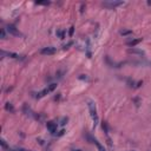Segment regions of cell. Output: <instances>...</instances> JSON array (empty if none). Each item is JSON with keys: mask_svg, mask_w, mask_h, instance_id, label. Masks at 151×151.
<instances>
[{"mask_svg": "<svg viewBox=\"0 0 151 151\" xmlns=\"http://www.w3.org/2000/svg\"><path fill=\"white\" fill-rule=\"evenodd\" d=\"M87 106H89V111H90V115L92 117V121H93V126L96 128L99 123V118H98V113H97V109H96V104L92 100H87Z\"/></svg>", "mask_w": 151, "mask_h": 151, "instance_id": "6da1fadb", "label": "cell"}, {"mask_svg": "<svg viewBox=\"0 0 151 151\" xmlns=\"http://www.w3.org/2000/svg\"><path fill=\"white\" fill-rule=\"evenodd\" d=\"M55 87H57V84H51V85H49L47 87H45V89L43 90V91H40V92H38L37 93V96H34L36 98H43V97H45L47 93H50V92H52V91H54L55 90Z\"/></svg>", "mask_w": 151, "mask_h": 151, "instance_id": "7a4b0ae2", "label": "cell"}, {"mask_svg": "<svg viewBox=\"0 0 151 151\" xmlns=\"http://www.w3.org/2000/svg\"><path fill=\"white\" fill-rule=\"evenodd\" d=\"M6 30H7V32L11 33V34L14 36V37H21V36H22V34L20 33V31H19L17 27H15L14 25H7Z\"/></svg>", "mask_w": 151, "mask_h": 151, "instance_id": "3957f363", "label": "cell"}, {"mask_svg": "<svg viewBox=\"0 0 151 151\" xmlns=\"http://www.w3.org/2000/svg\"><path fill=\"white\" fill-rule=\"evenodd\" d=\"M55 52H57V50H55V47H53V46H47V47H44V49L40 50V53L44 55H51V54H54Z\"/></svg>", "mask_w": 151, "mask_h": 151, "instance_id": "277c9868", "label": "cell"}, {"mask_svg": "<svg viewBox=\"0 0 151 151\" xmlns=\"http://www.w3.org/2000/svg\"><path fill=\"white\" fill-rule=\"evenodd\" d=\"M105 7H110V9H115L117 6H121V5H124V1H106L103 4Z\"/></svg>", "mask_w": 151, "mask_h": 151, "instance_id": "5b68a950", "label": "cell"}, {"mask_svg": "<svg viewBox=\"0 0 151 151\" xmlns=\"http://www.w3.org/2000/svg\"><path fill=\"white\" fill-rule=\"evenodd\" d=\"M46 128L51 133H55V131H57V124L53 123V122H47L46 123Z\"/></svg>", "mask_w": 151, "mask_h": 151, "instance_id": "8992f818", "label": "cell"}, {"mask_svg": "<svg viewBox=\"0 0 151 151\" xmlns=\"http://www.w3.org/2000/svg\"><path fill=\"white\" fill-rule=\"evenodd\" d=\"M87 138H89V139H90V140H91L92 143H94V144H96V146H97L98 151H106V150H105V148L103 146V145L100 144V143H99V142H98V140H97L96 138H92L91 136H87Z\"/></svg>", "mask_w": 151, "mask_h": 151, "instance_id": "52a82bcc", "label": "cell"}, {"mask_svg": "<svg viewBox=\"0 0 151 151\" xmlns=\"http://www.w3.org/2000/svg\"><path fill=\"white\" fill-rule=\"evenodd\" d=\"M140 42H142V38H138V39H132V40H130V42L126 43V45L130 46V47H135L136 45H138Z\"/></svg>", "mask_w": 151, "mask_h": 151, "instance_id": "ba28073f", "label": "cell"}, {"mask_svg": "<svg viewBox=\"0 0 151 151\" xmlns=\"http://www.w3.org/2000/svg\"><path fill=\"white\" fill-rule=\"evenodd\" d=\"M128 52L129 53H133V54H139V55H144L145 53H144V51H142V50H138V49H129L128 50Z\"/></svg>", "mask_w": 151, "mask_h": 151, "instance_id": "9c48e42d", "label": "cell"}, {"mask_svg": "<svg viewBox=\"0 0 151 151\" xmlns=\"http://www.w3.org/2000/svg\"><path fill=\"white\" fill-rule=\"evenodd\" d=\"M5 109H6V111H9V112H11V113L14 112V107H13V105L11 104V103H6V104H5Z\"/></svg>", "mask_w": 151, "mask_h": 151, "instance_id": "30bf717a", "label": "cell"}, {"mask_svg": "<svg viewBox=\"0 0 151 151\" xmlns=\"http://www.w3.org/2000/svg\"><path fill=\"white\" fill-rule=\"evenodd\" d=\"M119 33H121L122 36H129V34H132V31H130V30H123Z\"/></svg>", "mask_w": 151, "mask_h": 151, "instance_id": "8fae6325", "label": "cell"}, {"mask_svg": "<svg viewBox=\"0 0 151 151\" xmlns=\"http://www.w3.org/2000/svg\"><path fill=\"white\" fill-rule=\"evenodd\" d=\"M36 4L37 5H45V6H47V5H50L51 3L50 1H36Z\"/></svg>", "mask_w": 151, "mask_h": 151, "instance_id": "7c38bea8", "label": "cell"}, {"mask_svg": "<svg viewBox=\"0 0 151 151\" xmlns=\"http://www.w3.org/2000/svg\"><path fill=\"white\" fill-rule=\"evenodd\" d=\"M73 32H75V26H71V27H70V31H69L70 37H72V36H73Z\"/></svg>", "mask_w": 151, "mask_h": 151, "instance_id": "4fadbf2b", "label": "cell"}, {"mask_svg": "<svg viewBox=\"0 0 151 151\" xmlns=\"http://www.w3.org/2000/svg\"><path fill=\"white\" fill-rule=\"evenodd\" d=\"M0 144H1V146H3L4 149H9V146H7V144L5 143V140H4V139H1V140H0Z\"/></svg>", "mask_w": 151, "mask_h": 151, "instance_id": "5bb4252c", "label": "cell"}, {"mask_svg": "<svg viewBox=\"0 0 151 151\" xmlns=\"http://www.w3.org/2000/svg\"><path fill=\"white\" fill-rule=\"evenodd\" d=\"M1 39H6V32H5V28H1Z\"/></svg>", "mask_w": 151, "mask_h": 151, "instance_id": "9a60e30c", "label": "cell"}, {"mask_svg": "<svg viewBox=\"0 0 151 151\" xmlns=\"http://www.w3.org/2000/svg\"><path fill=\"white\" fill-rule=\"evenodd\" d=\"M65 122H67V118H63V121H61V123H60V124H61V125H64V124H65Z\"/></svg>", "mask_w": 151, "mask_h": 151, "instance_id": "2e32d148", "label": "cell"}, {"mask_svg": "<svg viewBox=\"0 0 151 151\" xmlns=\"http://www.w3.org/2000/svg\"><path fill=\"white\" fill-rule=\"evenodd\" d=\"M15 151H30V150H26V149H21V148H19V149H17Z\"/></svg>", "mask_w": 151, "mask_h": 151, "instance_id": "e0dca14e", "label": "cell"}, {"mask_svg": "<svg viewBox=\"0 0 151 151\" xmlns=\"http://www.w3.org/2000/svg\"><path fill=\"white\" fill-rule=\"evenodd\" d=\"M72 151H80V150H72Z\"/></svg>", "mask_w": 151, "mask_h": 151, "instance_id": "ac0fdd59", "label": "cell"}, {"mask_svg": "<svg viewBox=\"0 0 151 151\" xmlns=\"http://www.w3.org/2000/svg\"><path fill=\"white\" fill-rule=\"evenodd\" d=\"M131 151H136V150H131Z\"/></svg>", "mask_w": 151, "mask_h": 151, "instance_id": "d6986e66", "label": "cell"}]
</instances>
